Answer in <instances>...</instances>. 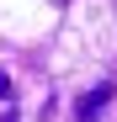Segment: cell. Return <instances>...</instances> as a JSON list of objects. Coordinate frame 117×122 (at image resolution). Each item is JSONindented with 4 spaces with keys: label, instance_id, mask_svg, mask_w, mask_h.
<instances>
[{
    "label": "cell",
    "instance_id": "obj_1",
    "mask_svg": "<svg viewBox=\"0 0 117 122\" xmlns=\"http://www.w3.org/2000/svg\"><path fill=\"white\" fill-rule=\"evenodd\" d=\"M106 101H112V85H96V90H85V96H80V106H74V117H80V122H101Z\"/></svg>",
    "mask_w": 117,
    "mask_h": 122
},
{
    "label": "cell",
    "instance_id": "obj_2",
    "mask_svg": "<svg viewBox=\"0 0 117 122\" xmlns=\"http://www.w3.org/2000/svg\"><path fill=\"white\" fill-rule=\"evenodd\" d=\"M0 101H11V80L5 74H0Z\"/></svg>",
    "mask_w": 117,
    "mask_h": 122
},
{
    "label": "cell",
    "instance_id": "obj_3",
    "mask_svg": "<svg viewBox=\"0 0 117 122\" xmlns=\"http://www.w3.org/2000/svg\"><path fill=\"white\" fill-rule=\"evenodd\" d=\"M53 5H69V0H53Z\"/></svg>",
    "mask_w": 117,
    "mask_h": 122
},
{
    "label": "cell",
    "instance_id": "obj_4",
    "mask_svg": "<svg viewBox=\"0 0 117 122\" xmlns=\"http://www.w3.org/2000/svg\"><path fill=\"white\" fill-rule=\"evenodd\" d=\"M0 122H16V117H0Z\"/></svg>",
    "mask_w": 117,
    "mask_h": 122
}]
</instances>
